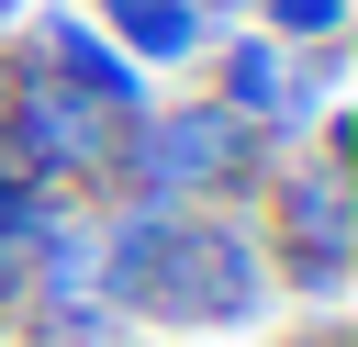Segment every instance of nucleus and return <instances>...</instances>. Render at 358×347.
Here are the masks:
<instances>
[{"label":"nucleus","instance_id":"obj_5","mask_svg":"<svg viewBox=\"0 0 358 347\" xmlns=\"http://www.w3.org/2000/svg\"><path fill=\"white\" fill-rule=\"evenodd\" d=\"M201 90L224 112H246L268 146H302L313 123H336V90H347V45H280L257 22H224L201 45Z\"/></svg>","mask_w":358,"mask_h":347},{"label":"nucleus","instance_id":"obj_7","mask_svg":"<svg viewBox=\"0 0 358 347\" xmlns=\"http://www.w3.org/2000/svg\"><path fill=\"white\" fill-rule=\"evenodd\" d=\"M90 22L157 78V67H201V45H213V22H201V0H90Z\"/></svg>","mask_w":358,"mask_h":347},{"label":"nucleus","instance_id":"obj_12","mask_svg":"<svg viewBox=\"0 0 358 347\" xmlns=\"http://www.w3.org/2000/svg\"><path fill=\"white\" fill-rule=\"evenodd\" d=\"M22 11H34V0H0V34H22Z\"/></svg>","mask_w":358,"mask_h":347},{"label":"nucleus","instance_id":"obj_11","mask_svg":"<svg viewBox=\"0 0 358 347\" xmlns=\"http://www.w3.org/2000/svg\"><path fill=\"white\" fill-rule=\"evenodd\" d=\"M22 246H34V235L0 224V336H11V313H22Z\"/></svg>","mask_w":358,"mask_h":347},{"label":"nucleus","instance_id":"obj_15","mask_svg":"<svg viewBox=\"0 0 358 347\" xmlns=\"http://www.w3.org/2000/svg\"><path fill=\"white\" fill-rule=\"evenodd\" d=\"M0 347H11V336H0Z\"/></svg>","mask_w":358,"mask_h":347},{"label":"nucleus","instance_id":"obj_6","mask_svg":"<svg viewBox=\"0 0 358 347\" xmlns=\"http://www.w3.org/2000/svg\"><path fill=\"white\" fill-rule=\"evenodd\" d=\"M22 22H34L22 45H34V56H45V67H56L67 90H78V101H101L112 123L157 101V78H145V67H134V56H123V45H112V34L90 22V11H22Z\"/></svg>","mask_w":358,"mask_h":347},{"label":"nucleus","instance_id":"obj_1","mask_svg":"<svg viewBox=\"0 0 358 347\" xmlns=\"http://www.w3.org/2000/svg\"><path fill=\"white\" fill-rule=\"evenodd\" d=\"M268 134L246 112H224L213 90H157L145 112H123L112 134V190L101 201H157V213H246L257 179H268Z\"/></svg>","mask_w":358,"mask_h":347},{"label":"nucleus","instance_id":"obj_4","mask_svg":"<svg viewBox=\"0 0 358 347\" xmlns=\"http://www.w3.org/2000/svg\"><path fill=\"white\" fill-rule=\"evenodd\" d=\"M112 112L101 101H78L22 34H11V56H0V157L34 179V190H56V201H101L112 190Z\"/></svg>","mask_w":358,"mask_h":347},{"label":"nucleus","instance_id":"obj_2","mask_svg":"<svg viewBox=\"0 0 358 347\" xmlns=\"http://www.w3.org/2000/svg\"><path fill=\"white\" fill-rule=\"evenodd\" d=\"M246 224H257L268 291L302 302V313H336L347 280H358V179H347V134L313 123L302 146H280L268 179H257V201H246Z\"/></svg>","mask_w":358,"mask_h":347},{"label":"nucleus","instance_id":"obj_3","mask_svg":"<svg viewBox=\"0 0 358 347\" xmlns=\"http://www.w3.org/2000/svg\"><path fill=\"white\" fill-rule=\"evenodd\" d=\"M268 313H280V291H268L246 213H168L157 224L145 280H134V336H235Z\"/></svg>","mask_w":358,"mask_h":347},{"label":"nucleus","instance_id":"obj_13","mask_svg":"<svg viewBox=\"0 0 358 347\" xmlns=\"http://www.w3.org/2000/svg\"><path fill=\"white\" fill-rule=\"evenodd\" d=\"M145 347H190V336H145Z\"/></svg>","mask_w":358,"mask_h":347},{"label":"nucleus","instance_id":"obj_8","mask_svg":"<svg viewBox=\"0 0 358 347\" xmlns=\"http://www.w3.org/2000/svg\"><path fill=\"white\" fill-rule=\"evenodd\" d=\"M11 347H134V325L112 302H56V313H11Z\"/></svg>","mask_w":358,"mask_h":347},{"label":"nucleus","instance_id":"obj_10","mask_svg":"<svg viewBox=\"0 0 358 347\" xmlns=\"http://www.w3.org/2000/svg\"><path fill=\"white\" fill-rule=\"evenodd\" d=\"M280 347H358V325H347V302H336V313H291Z\"/></svg>","mask_w":358,"mask_h":347},{"label":"nucleus","instance_id":"obj_14","mask_svg":"<svg viewBox=\"0 0 358 347\" xmlns=\"http://www.w3.org/2000/svg\"><path fill=\"white\" fill-rule=\"evenodd\" d=\"M134 347H145V336H134Z\"/></svg>","mask_w":358,"mask_h":347},{"label":"nucleus","instance_id":"obj_9","mask_svg":"<svg viewBox=\"0 0 358 347\" xmlns=\"http://www.w3.org/2000/svg\"><path fill=\"white\" fill-rule=\"evenodd\" d=\"M246 22L280 45H347V0H246Z\"/></svg>","mask_w":358,"mask_h":347}]
</instances>
